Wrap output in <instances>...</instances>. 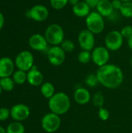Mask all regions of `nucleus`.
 I'll list each match as a JSON object with an SVG mask.
<instances>
[{"label": "nucleus", "instance_id": "2f4dec72", "mask_svg": "<svg viewBox=\"0 0 132 133\" xmlns=\"http://www.w3.org/2000/svg\"><path fill=\"white\" fill-rule=\"evenodd\" d=\"M111 3H112V5H113V8L114 9V11H117V10H120L123 2L121 1V0H112L111 1Z\"/></svg>", "mask_w": 132, "mask_h": 133}, {"label": "nucleus", "instance_id": "6e6552de", "mask_svg": "<svg viewBox=\"0 0 132 133\" xmlns=\"http://www.w3.org/2000/svg\"><path fill=\"white\" fill-rule=\"evenodd\" d=\"M48 62L54 66H60L65 61V52L60 45L51 46L47 51Z\"/></svg>", "mask_w": 132, "mask_h": 133}, {"label": "nucleus", "instance_id": "5701e85b", "mask_svg": "<svg viewBox=\"0 0 132 133\" xmlns=\"http://www.w3.org/2000/svg\"><path fill=\"white\" fill-rule=\"evenodd\" d=\"M119 11L122 16L128 19L132 18V2H123Z\"/></svg>", "mask_w": 132, "mask_h": 133}, {"label": "nucleus", "instance_id": "39448f33", "mask_svg": "<svg viewBox=\"0 0 132 133\" xmlns=\"http://www.w3.org/2000/svg\"><path fill=\"white\" fill-rule=\"evenodd\" d=\"M14 62L17 69L27 72L34 65V58L30 51L25 50L18 53Z\"/></svg>", "mask_w": 132, "mask_h": 133}, {"label": "nucleus", "instance_id": "ea45409f", "mask_svg": "<svg viewBox=\"0 0 132 133\" xmlns=\"http://www.w3.org/2000/svg\"><path fill=\"white\" fill-rule=\"evenodd\" d=\"M2 87H1V86H0V95H1V94H2Z\"/></svg>", "mask_w": 132, "mask_h": 133}, {"label": "nucleus", "instance_id": "cd10ccee", "mask_svg": "<svg viewBox=\"0 0 132 133\" xmlns=\"http://www.w3.org/2000/svg\"><path fill=\"white\" fill-rule=\"evenodd\" d=\"M50 4L53 9L61 10L68 4V0H50Z\"/></svg>", "mask_w": 132, "mask_h": 133}, {"label": "nucleus", "instance_id": "f3484780", "mask_svg": "<svg viewBox=\"0 0 132 133\" xmlns=\"http://www.w3.org/2000/svg\"><path fill=\"white\" fill-rule=\"evenodd\" d=\"M96 9V12H99L103 17L108 18L114 12L111 1L110 0H100Z\"/></svg>", "mask_w": 132, "mask_h": 133}, {"label": "nucleus", "instance_id": "e433bc0d", "mask_svg": "<svg viewBox=\"0 0 132 133\" xmlns=\"http://www.w3.org/2000/svg\"><path fill=\"white\" fill-rule=\"evenodd\" d=\"M0 133H6V130L1 125H0Z\"/></svg>", "mask_w": 132, "mask_h": 133}, {"label": "nucleus", "instance_id": "1a4fd4ad", "mask_svg": "<svg viewBox=\"0 0 132 133\" xmlns=\"http://www.w3.org/2000/svg\"><path fill=\"white\" fill-rule=\"evenodd\" d=\"M26 16L36 22H43L48 18L49 10L45 5L37 4L33 5L29 10H27Z\"/></svg>", "mask_w": 132, "mask_h": 133}, {"label": "nucleus", "instance_id": "0eeeda50", "mask_svg": "<svg viewBox=\"0 0 132 133\" xmlns=\"http://www.w3.org/2000/svg\"><path fill=\"white\" fill-rule=\"evenodd\" d=\"M124 37L118 30H111L105 37V47L112 51H116L121 49L124 44Z\"/></svg>", "mask_w": 132, "mask_h": 133}, {"label": "nucleus", "instance_id": "aec40b11", "mask_svg": "<svg viewBox=\"0 0 132 133\" xmlns=\"http://www.w3.org/2000/svg\"><path fill=\"white\" fill-rule=\"evenodd\" d=\"M12 78L16 85H23L27 82V72L23 70H15Z\"/></svg>", "mask_w": 132, "mask_h": 133}, {"label": "nucleus", "instance_id": "9d476101", "mask_svg": "<svg viewBox=\"0 0 132 133\" xmlns=\"http://www.w3.org/2000/svg\"><path fill=\"white\" fill-rule=\"evenodd\" d=\"M91 54L92 61L98 67H101L108 64L110 56V51L105 46H99L94 48Z\"/></svg>", "mask_w": 132, "mask_h": 133}, {"label": "nucleus", "instance_id": "c85d7f7f", "mask_svg": "<svg viewBox=\"0 0 132 133\" xmlns=\"http://www.w3.org/2000/svg\"><path fill=\"white\" fill-rule=\"evenodd\" d=\"M98 117L102 121H107L110 118V112L107 108L103 107L100 108L98 109Z\"/></svg>", "mask_w": 132, "mask_h": 133}, {"label": "nucleus", "instance_id": "ddd939ff", "mask_svg": "<svg viewBox=\"0 0 132 133\" xmlns=\"http://www.w3.org/2000/svg\"><path fill=\"white\" fill-rule=\"evenodd\" d=\"M28 44L30 48L37 51H45L49 49L47 43L44 35L40 34H32L28 40Z\"/></svg>", "mask_w": 132, "mask_h": 133}, {"label": "nucleus", "instance_id": "c9c22d12", "mask_svg": "<svg viewBox=\"0 0 132 133\" xmlns=\"http://www.w3.org/2000/svg\"><path fill=\"white\" fill-rule=\"evenodd\" d=\"M128 48L132 51V36L130 38L128 39Z\"/></svg>", "mask_w": 132, "mask_h": 133}, {"label": "nucleus", "instance_id": "72a5a7b5", "mask_svg": "<svg viewBox=\"0 0 132 133\" xmlns=\"http://www.w3.org/2000/svg\"><path fill=\"white\" fill-rule=\"evenodd\" d=\"M5 23V17L4 15L0 12V30H2V28L3 27Z\"/></svg>", "mask_w": 132, "mask_h": 133}, {"label": "nucleus", "instance_id": "6ab92c4d", "mask_svg": "<svg viewBox=\"0 0 132 133\" xmlns=\"http://www.w3.org/2000/svg\"><path fill=\"white\" fill-rule=\"evenodd\" d=\"M40 93L44 97L49 100L55 94L54 86L50 82H44V83L40 86Z\"/></svg>", "mask_w": 132, "mask_h": 133}, {"label": "nucleus", "instance_id": "7c9ffc66", "mask_svg": "<svg viewBox=\"0 0 132 133\" xmlns=\"http://www.w3.org/2000/svg\"><path fill=\"white\" fill-rule=\"evenodd\" d=\"M10 117V110L8 108H0V122L6 121Z\"/></svg>", "mask_w": 132, "mask_h": 133}, {"label": "nucleus", "instance_id": "f03ea898", "mask_svg": "<svg viewBox=\"0 0 132 133\" xmlns=\"http://www.w3.org/2000/svg\"><path fill=\"white\" fill-rule=\"evenodd\" d=\"M47 104L51 112L61 116L70 110L71 101L65 93L58 92L48 100Z\"/></svg>", "mask_w": 132, "mask_h": 133}, {"label": "nucleus", "instance_id": "dca6fc26", "mask_svg": "<svg viewBox=\"0 0 132 133\" xmlns=\"http://www.w3.org/2000/svg\"><path fill=\"white\" fill-rule=\"evenodd\" d=\"M73 97H74L75 101L79 105H86L92 99L90 92L86 88H84V87L77 88L75 90Z\"/></svg>", "mask_w": 132, "mask_h": 133}, {"label": "nucleus", "instance_id": "a211bd4d", "mask_svg": "<svg viewBox=\"0 0 132 133\" xmlns=\"http://www.w3.org/2000/svg\"><path fill=\"white\" fill-rule=\"evenodd\" d=\"M72 12L77 17L86 18L91 12V8L84 1H80L72 6Z\"/></svg>", "mask_w": 132, "mask_h": 133}, {"label": "nucleus", "instance_id": "4468645a", "mask_svg": "<svg viewBox=\"0 0 132 133\" xmlns=\"http://www.w3.org/2000/svg\"><path fill=\"white\" fill-rule=\"evenodd\" d=\"M15 62L9 57L0 58V78L11 77L15 72Z\"/></svg>", "mask_w": 132, "mask_h": 133}, {"label": "nucleus", "instance_id": "7ed1b4c3", "mask_svg": "<svg viewBox=\"0 0 132 133\" xmlns=\"http://www.w3.org/2000/svg\"><path fill=\"white\" fill-rule=\"evenodd\" d=\"M44 37L47 43L51 46H58L65 40V32L63 27L58 23L49 25L44 32Z\"/></svg>", "mask_w": 132, "mask_h": 133}, {"label": "nucleus", "instance_id": "58836bf2", "mask_svg": "<svg viewBox=\"0 0 132 133\" xmlns=\"http://www.w3.org/2000/svg\"><path fill=\"white\" fill-rule=\"evenodd\" d=\"M130 65H131V66L132 67V56L131 58V59H130Z\"/></svg>", "mask_w": 132, "mask_h": 133}, {"label": "nucleus", "instance_id": "a878e982", "mask_svg": "<svg viewBox=\"0 0 132 133\" xmlns=\"http://www.w3.org/2000/svg\"><path fill=\"white\" fill-rule=\"evenodd\" d=\"M85 83L89 87L93 88L97 87L100 84V82L96 74H89L85 79Z\"/></svg>", "mask_w": 132, "mask_h": 133}, {"label": "nucleus", "instance_id": "4be33fe9", "mask_svg": "<svg viewBox=\"0 0 132 133\" xmlns=\"http://www.w3.org/2000/svg\"><path fill=\"white\" fill-rule=\"evenodd\" d=\"M15 82L13 81L12 77H4L0 78V86L2 90L9 92L12 91L15 87Z\"/></svg>", "mask_w": 132, "mask_h": 133}, {"label": "nucleus", "instance_id": "423d86ee", "mask_svg": "<svg viewBox=\"0 0 132 133\" xmlns=\"http://www.w3.org/2000/svg\"><path fill=\"white\" fill-rule=\"evenodd\" d=\"M61 123L60 116L52 112L44 115L41 119V127L47 133L57 132L61 126Z\"/></svg>", "mask_w": 132, "mask_h": 133}, {"label": "nucleus", "instance_id": "412c9836", "mask_svg": "<svg viewBox=\"0 0 132 133\" xmlns=\"http://www.w3.org/2000/svg\"><path fill=\"white\" fill-rule=\"evenodd\" d=\"M6 133H25V127L21 122H12L5 129Z\"/></svg>", "mask_w": 132, "mask_h": 133}, {"label": "nucleus", "instance_id": "bb28decb", "mask_svg": "<svg viewBox=\"0 0 132 133\" xmlns=\"http://www.w3.org/2000/svg\"><path fill=\"white\" fill-rule=\"evenodd\" d=\"M65 53H71L75 50V45L72 40H64V41L60 45Z\"/></svg>", "mask_w": 132, "mask_h": 133}, {"label": "nucleus", "instance_id": "393cba45", "mask_svg": "<svg viewBox=\"0 0 132 133\" xmlns=\"http://www.w3.org/2000/svg\"><path fill=\"white\" fill-rule=\"evenodd\" d=\"M78 61L81 64H88L92 61V54L89 51L82 50L78 55Z\"/></svg>", "mask_w": 132, "mask_h": 133}, {"label": "nucleus", "instance_id": "20e7f679", "mask_svg": "<svg viewBox=\"0 0 132 133\" xmlns=\"http://www.w3.org/2000/svg\"><path fill=\"white\" fill-rule=\"evenodd\" d=\"M86 29L93 34H99L102 33L105 28L104 17L96 11L91 12L86 17Z\"/></svg>", "mask_w": 132, "mask_h": 133}, {"label": "nucleus", "instance_id": "473e14b6", "mask_svg": "<svg viewBox=\"0 0 132 133\" xmlns=\"http://www.w3.org/2000/svg\"><path fill=\"white\" fill-rule=\"evenodd\" d=\"M84 2L91 8H96L97 6L98 2H100V0H84Z\"/></svg>", "mask_w": 132, "mask_h": 133}, {"label": "nucleus", "instance_id": "2eb2a0df", "mask_svg": "<svg viewBox=\"0 0 132 133\" xmlns=\"http://www.w3.org/2000/svg\"><path fill=\"white\" fill-rule=\"evenodd\" d=\"M27 83L33 87H39L44 83V75L37 66L33 65L27 72Z\"/></svg>", "mask_w": 132, "mask_h": 133}, {"label": "nucleus", "instance_id": "4c0bfd02", "mask_svg": "<svg viewBox=\"0 0 132 133\" xmlns=\"http://www.w3.org/2000/svg\"><path fill=\"white\" fill-rule=\"evenodd\" d=\"M122 2H132V0H121Z\"/></svg>", "mask_w": 132, "mask_h": 133}, {"label": "nucleus", "instance_id": "9b49d317", "mask_svg": "<svg viewBox=\"0 0 132 133\" xmlns=\"http://www.w3.org/2000/svg\"><path fill=\"white\" fill-rule=\"evenodd\" d=\"M95 34L87 29L81 30L78 36V43L82 50L93 51L95 46Z\"/></svg>", "mask_w": 132, "mask_h": 133}, {"label": "nucleus", "instance_id": "f257e3e1", "mask_svg": "<svg viewBox=\"0 0 132 133\" xmlns=\"http://www.w3.org/2000/svg\"><path fill=\"white\" fill-rule=\"evenodd\" d=\"M96 75L100 84L107 89H117L124 82V72L122 69L114 64H107L99 67Z\"/></svg>", "mask_w": 132, "mask_h": 133}, {"label": "nucleus", "instance_id": "c756f323", "mask_svg": "<svg viewBox=\"0 0 132 133\" xmlns=\"http://www.w3.org/2000/svg\"><path fill=\"white\" fill-rule=\"evenodd\" d=\"M120 32L124 38H127V39L130 38L132 36V26L131 25L124 26V27H122Z\"/></svg>", "mask_w": 132, "mask_h": 133}, {"label": "nucleus", "instance_id": "b1692460", "mask_svg": "<svg viewBox=\"0 0 132 133\" xmlns=\"http://www.w3.org/2000/svg\"><path fill=\"white\" fill-rule=\"evenodd\" d=\"M92 101H93V104L95 107L100 108H102L103 107V104H104V101H105V98H104V95L102 92H96L93 96H92Z\"/></svg>", "mask_w": 132, "mask_h": 133}, {"label": "nucleus", "instance_id": "f8f14e48", "mask_svg": "<svg viewBox=\"0 0 132 133\" xmlns=\"http://www.w3.org/2000/svg\"><path fill=\"white\" fill-rule=\"evenodd\" d=\"M30 108L24 104H16L10 109V117L16 122H23L29 118Z\"/></svg>", "mask_w": 132, "mask_h": 133}, {"label": "nucleus", "instance_id": "f704fd0d", "mask_svg": "<svg viewBox=\"0 0 132 133\" xmlns=\"http://www.w3.org/2000/svg\"><path fill=\"white\" fill-rule=\"evenodd\" d=\"M79 2H80V0H68V3H69L70 5H72V6L75 5H76V4L79 3Z\"/></svg>", "mask_w": 132, "mask_h": 133}]
</instances>
